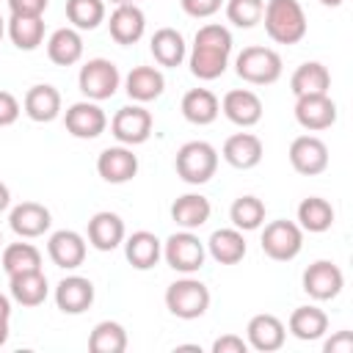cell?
<instances>
[{
	"instance_id": "cell-50",
	"label": "cell",
	"mask_w": 353,
	"mask_h": 353,
	"mask_svg": "<svg viewBox=\"0 0 353 353\" xmlns=\"http://www.w3.org/2000/svg\"><path fill=\"white\" fill-rule=\"evenodd\" d=\"M3 33H6V19L0 17V39H3Z\"/></svg>"
},
{
	"instance_id": "cell-49",
	"label": "cell",
	"mask_w": 353,
	"mask_h": 353,
	"mask_svg": "<svg viewBox=\"0 0 353 353\" xmlns=\"http://www.w3.org/2000/svg\"><path fill=\"white\" fill-rule=\"evenodd\" d=\"M317 3H323V6H342L345 0H317Z\"/></svg>"
},
{
	"instance_id": "cell-3",
	"label": "cell",
	"mask_w": 353,
	"mask_h": 353,
	"mask_svg": "<svg viewBox=\"0 0 353 353\" xmlns=\"http://www.w3.org/2000/svg\"><path fill=\"white\" fill-rule=\"evenodd\" d=\"M176 176L188 185H204L215 176L218 171V152L207 141H188L179 146L176 160H174Z\"/></svg>"
},
{
	"instance_id": "cell-52",
	"label": "cell",
	"mask_w": 353,
	"mask_h": 353,
	"mask_svg": "<svg viewBox=\"0 0 353 353\" xmlns=\"http://www.w3.org/2000/svg\"><path fill=\"white\" fill-rule=\"evenodd\" d=\"M0 245H3V234H0Z\"/></svg>"
},
{
	"instance_id": "cell-47",
	"label": "cell",
	"mask_w": 353,
	"mask_h": 353,
	"mask_svg": "<svg viewBox=\"0 0 353 353\" xmlns=\"http://www.w3.org/2000/svg\"><path fill=\"white\" fill-rule=\"evenodd\" d=\"M0 317H6V320L11 317V301H8V295H3V292H0Z\"/></svg>"
},
{
	"instance_id": "cell-20",
	"label": "cell",
	"mask_w": 353,
	"mask_h": 353,
	"mask_svg": "<svg viewBox=\"0 0 353 353\" xmlns=\"http://www.w3.org/2000/svg\"><path fill=\"white\" fill-rule=\"evenodd\" d=\"M108 28H110V39L116 44L130 47V44H135L143 36L146 17H143V11L135 3H124V6H116L113 8V14L108 19Z\"/></svg>"
},
{
	"instance_id": "cell-46",
	"label": "cell",
	"mask_w": 353,
	"mask_h": 353,
	"mask_svg": "<svg viewBox=\"0 0 353 353\" xmlns=\"http://www.w3.org/2000/svg\"><path fill=\"white\" fill-rule=\"evenodd\" d=\"M8 204H11V190H8L6 182H0V212H6Z\"/></svg>"
},
{
	"instance_id": "cell-28",
	"label": "cell",
	"mask_w": 353,
	"mask_h": 353,
	"mask_svg": "<svg viewBox=\"0 0 353 353\" xmlns=\"http://www.w3.org/2000/svg\"><path fill=\"white\" fill-rule=\"evenodd\" d=\"M210 212H212V204H210V199L207 196H201V193H185V196H179L174 204H171V218H174V223L176 226H182V229H199V226H204L207 221H210Z\"/></svg>"
},
{
	"instance_id": "cell-40",
	"label": "cell",
	"mask_w": 353,
	"mask_h": 353,
	"mask_svg": "<svg viewBox=\"0 0 353 353\" xmlns=\"http://www.w3.org/2000/svg\"><path fill=\"white\" fill-rule=\"evenodd\" d=\"M265 0H226V19L237 28H254L262 22Z\"/></svg>"
},
{
	"instance_id": "cell-26",
	"label": "cell",
	"mask_w": 353,
	"mask_h": 353,
	"mask_svg": "<svg viewBox=\"0 0 353 353\" xmlns=\"http://www.w3.org/2000/svg\"><path fill=\"white\" fill-rule=\"evenodd\" d=\"M163 88H165V77L154 66H132L130 74L124 77V91L135 102H152L163 94Z\"/></svg>"
},
{
	"instance_id": "cell-7",
	"label": "cell",
	"mask_w": 353,
	"mask_h": 353,
	"mask_svg": "<svg viewBox=\"0 0 353 353\" xmlns=\"http://www.w3.org/2000/svg\"><path fill=\"white\" fill-rule=\"evenodd\" d=\"M303 248V229L295 221H270L262 232V251L276 262H290Z\"/></svg>"
},
{
	"instance_id": "cell-13",
	"label": "cell",
	"mask_w": 353,
	"mask_h": 353,
	"mask_svg": "<svg viewBox=\"0 0 353 353\" xmlns=\"http://www.w3.org/2000/svg\"><path fill=\"white\" fill-rule=\"evenodd\" d=\"M290 163L303 176H317L328 168V146L317 135H298L290 143Z\"/></svg>"
},
{
	"instance_id": "cell-34",
	"label": "cell",
	"mask_w": 353,
	"mask_h": 353,
	"mask_svg": "<svg viewBox=\"0 0 353 353\" xmlns=\"http://www.w3.org/2000/svg\"><path fill=\"white\" fill-rule=\"evenodd\" d=\"M334 223V207L320 199V196H309L298 204V226L303 232H312V234H320V232H328Z\"/></svg>"
},
{
	"instance_id": "cell-15",
	"label": "cell",
	"mask_w": 353,
	"mask_h": 353,
	"mask_svg": "<svg viewBox=\"0 0 353 353\" xmlns=\"http://www.w3.org/2000/svg\"><path fill=\"white\" fill-rule=\"evenodd\" d=\"M47 254H50L52 265H58L63 270H74L85 259V237L74 229H58L47 240Z\"/></svg>"
},
{
	"instance_id": "cell-22",
	"label": "cell",
	"mask_w": 353,
	"mask_h": 353,
	"mask_svg": "<svg viewBox=\"0 0 353 353\" xmlns=\"http://www.w3.org/2000/svg\"><path fill=\"white\" fill-rule=\"evenodd\" d=\"M22 108H25L28 119H33L39 124H47V121L58 119V113H61V91L55 85H50V83L30 85L25 91Z\"/></svg>"
},
{
	"instance_id": "cell-48",
	"label": "cell",
	"mask_w": 353,
	"mask_h": 353,
	"mask_svg": "<svg viewBox=\"0 0 353 353\" xmlns=\"http://www.w3.org/2000/svg\"><path fill=\"white\" fill-rule=\"evenodd\" d=\"M8 342V320L6 317H0V347Z\"/></svg>"
},
{
	"instance_id": "cell-8",
	"label": "cell",
	"mask_w": 353,
	"mask_h": 353,
	"mask_svg": "<svg viewBox=\"0 0 353 353\" xmlns=\"http://www.w3.org/2000/svg\"><path fill=\"white\" fill-rule=\"evenodd\" d=\"M163 256H165L168 268H174L176 273L188 276V273H196L204 265L207 248H204V243L190 229H182V232H174L163 243Z\"/></svg>"
},
{
	"instance_id": "cell-36",
	"label": "cell",
	"mask_w": 353,
	"mask_h": 353,
	"mask_svg": "<svg viewBox=\"0 0 353 353\" xmlns=\"http://www.w3.org/2000/svg\"><path fill=\"white\" fill-rule=\"evenodd\" d=\"M8 36H11L14 47L30 52L44 41V19L41 17H11Z\"/></svg>"
},
{
	"instance_id": "cell-6",
	"label": "cell",
	"mask_w": 353,
	"mask_h": 353,
	"mask_svg": "<svg viewBox=\"0 0 353 353\" xmlns=\"http://www.w3.org/2000/svg\"><path fill=\"white\" fill-rule=\"evenodd\" d=\"M121 83V74H119V66L108 58H91L80 66V74H77V85L80 91L91 99V102H102V99H110L116 94Z\"/></svg>"
},
{
	"instance_id": "cell-32",
	"label": "cell",
	"mask_w": 353,
	"mask_h": 353,
	"mask_svg": "<svg viewBox=\"0 0 353 353\" xmlns=\"http://www.w3.org/2000/svg\"><path fill=\"white\" fill-rule=\"evenodd\" d=\"M287 325H290V334L295 339L312 342V339H320L328 331V314L317 306H298V309H292Z\"/></svg>"
},
{
	"instance_id": "cell-12",
	"label": "cell",
	"mask_w": 353,
	"mask_h": 353,
	"mask_svg": "<svg viewBox=\"0 0 353 353\" xmlns=\"http://www.w3.org/2000/svg\"><path fill=\"white\" fill-rule=\"evenodd\" d=\"M63 124H66L69 135L83 138V141H91V138H99L105 132L108 116H105V110L97 102L85 99V102H74V105L66 108Z\"/></svg>"
},
{
	"instance_id": "cell-17",
	"label": "cell",
	"mask_w": 353,
	"mask_h": 353,
	"mask_svg": "<svg viewBox=\"0 0 353 353\" xmlns=\"http://www.w3.org/2000/svg\"><path fill=\"white\" fill-rule=\"evenodd\" d=\"M223 116L237 127H254L262 119V99L251 88H232L221 99Z\"/></svg>"
},
{
	"instance_id": "cell-11",
	"label": "cell",
	"mask_w": 353,
	"mask_h": 353,
	"mask_svg": "<svg viewBox=\"0 0 353 353\" xmlns=\"http://www.w3.org/2000/svg\"><path fill=\"white\" fill-rule=\"evenodd\" d=\"M295 121L309 132L328 130L336 121V102L328 94L295 97Z\"/></svg>"
},
{
	"instance_id": "cell-4",
	"label": "cell",
	"mask_w": 353,
	"mask_h": 353,
	"mask_svg": "<svg viewBox=\"0 0 353 353\" xmlns=\"http://www.w3.org/2000/svg\"><path fill=\"white\" fill-rule=\"evenodd\" d=\"M165 306L179 320H196L210 309V290L204 281H199L188 273L185 279H176L174 284H168Z\"/></svg>"
},
{
	"instance_id": "cell-39",
	"label": "cell",
	"mask_w": 353,
	"mask_h": 353,
	"mask_svg": "<svg viewBox=\"0 0 353 353\" xmlns=\"http://www.w3.org/2000/svg\"><path fill=\"white\" fill-rule=\"evenodd\" d=\"M66 19L77 30H94L105 19V0H66Z\"/></svg>"
},
{
	"instance_id": "cell-42",
	"label": "cell",
	"mask_w": 353,
	"mask_h": 353,
	"mask_svg": "<svg viewBox=\"0 0 353 353\" xmlns=\"http://www.w3.org/2000/svg\"><path fill=\"white\" fill-rule=\"evenodd\" d=\"M19 113H22L19 99L11 91H0V127H11L19 119Z\"/></svg>"
},
{
	"instance_id": "cell-45",
	"label": "cell",
	"mask_w": 353,
	"mask_h": 353,
	"mask_svg": "<svg viewBox=\"0 0 353 353\" xmlns=\"http://www.w3.org/2000/svg\"><path fill=\"white\" fill-rule=\"evenodd\" d=\"M325 353H353V331H336L323 345Z\"/></svg>"
},
{
	"instance_id": "cell-24",
	"label": "cell",
	"mask_w": 353,
	"mask_h": 353,
	"mask_svg": "<svg viewBox=\"0 0 353 353\" xmlns=\"http://www.w3.org/2000/svg\"><path fill=\"white\" fill-rule=\"evenodd\" d=\"M124 256L127 262L135 268V270H149L160 262L163 256V243L157 240V234L141 229V232H132L127 240H124Z\"/></svg>"
},
{
	"instance_id": "cell-37",
	"label": "cell",
	"mask_w": 353,
	"mask_h": 353,
	"mask_svg": "<svg viewBox=\"0 0 353 353\" xmlns=\"http://www.w3.org/2000/svg\"><path fill=\"white\" fill-rule=\"evenodd\" d=\"M39 268H41V251L33 243H8L3 248V270L8 276L39 270Z\"/></svg>"
},
{
	"instance_id": "cell-2",
	"label": "cell",
	"mask_w": 353,
	"mask_h": 353,
	"mask_svg": "<svg viewBox=\"0 0 353 353\" xmlns=\"http://www.w3.org/2000/svg\"><path fill=\"white\" fill-rule=\"evenodd\" d=\"M262 19L276 44H298L306 36V14L298 0H268Z\"/></svg>"
},
{
	"instance_id": "cell-5",
	"label": "cell",
	"mask_w": 353,
	"mask_h": 353,
	"mask_svg": "<svg viewBox=\"0 0 353 353\" xmlns=\"http://www.w3.org/2000/svg\"><path fill=\"white\" fill-rule=\"evenodd\" d=\"M237 77L251 85H270L281 77V55L270 47H245L234 61Z\"/></svg>"
},
{
	"instance_id": "cell-23",
	"label": "cell",
	"mask_w": 353,
	"mask_h": 353,
	"mask_svg": "<svg viewBox=\"0 0 353 353\" xmlns=\"http://www.w3.org/2000/svg\"><path fill=\"white\" fill-rule=\"evenodd\" d=\"M88 243L97 248V251H113L124 243V221L110 212V210H102V212H94L88 218Z\"/></svg>"
},
{
	"instance_id": "cell-1",
	"label": "cell",
	"mask_w": 353,
	"mask_h": 353,
	"mask_svg": "<svg viewBox=\"0 0 353 353\" xmlns=\"http://www.w3.org/2000/svg\"><path fill=\"white\" fill-rule=\"evenodd\" d=\"M229 55H232V33L229 28L218 25V22H207L196 30L193 39V50H190V72L199 80H215L226 72L229 66Z\"/></svg>"
},
{
	"instance_id": "cell-31",
	"label": "cell",
	"mask_w": 353,
	"mask_h": 353,
	"mask_svg": "<svg viewBox=\"0 0 353 353\" xmlns=\"http://www.w3.org/2000/svg\"><path fill=\"white\" fill-rule=\"evenodd\" d=\"M290 88H292L295 97L328 94V88H331V72H328L320 61H306V63H301V66L292 72Z\"/></svg>"
},
{
	"instance_id": "cell-18",
	"label": "cell",
	"mask_w": 353,
	"mask_h": 353,
	"mask_svg": "<svg viewBox=\"0 0 353 353\" xmlns=\"http://www.w3.org/2000/svg\"><path fill=\"white\" fill-rule=\"evenodd\" d=\"M94 303V284L85 276H66L55 287V306L63 314H83Z\"/></svg>"
},
{
	"instance_id": "cell-43",
	"label": "cell",
	"mask_w": 353,
	"mask_h": 353,
	"mask_svg": "<svg viewBox=\"0 0 353 353\" xmlns=\"http://www.w3.org/2000/svg\"><path fill=\"white\" fill-rule=\"evenodd\" d=\"M11 17H44L47 0H8Z\"/></svg>"
},
{
	"instance_id": "cell-33",
	"label": "cell",
	"mask_w": 353,
	"mask_h": 353,
	"mask_svg": "<svg viewBox=\"0 0 353 353\" xmlns=\"http://www.w3.org/2000/svg\"><path fill=\"white\" fill-rule=\"evenodd\" d=\"M149 50L154 55V61L160 66H179L188 55V47H185V39L179 30L174 28H160L154 30L152 41H149Z\"/></svg>"
},
{
	"instance_id": "cell-19",
	"label": "cell",
	"mask_w": 353,
	"mask_h": 353,
	"mask_svg": "<svg viewBox=\"0 0 353 353\" xmlns=\"http://www.w3.org/2000/svg\"><path fill=\"white\" fill-rule=\"evenodd\" d=\"M8 223L14 229V234H19L22 240H33V237H41L50 223H52V215L44 204L39 201H22L11 210L8 215Z\"/></svg>"
},
{
	"instance_id": "cell-35",
	"label": "cell",
	"mask_w": 353,
	"mask_h": 353,
	"mask_svg": "<svg viewBox=\"0 0 353 353\" xmlns=\"http://www.w3.org/2000/svg\"><path fill=\"white\" fill-rule=\"evenodd\" d=\"M91 353H124L127 350V331L116 320H102L88 334Z\"/></svg>"
},
{
	"instance_id": "cell-27",
	"label": "cell",
	"mask_w": 353,
	"mask_h": 353,
	"mask_svg": "<svg viewBox=\"0 0 353 353\" xmlns=\"http://www.w3.org/2000/svg\"><path fill=\"white\" fill-rule=\"evenodd\" d=\"M47 58L55 66H74L83 58V36L77 28H58L47 39Z\"/></svg>"
},
{
	"instance_id": "cell-25",
	"label": "cell",
	"mask_w": 353,
	"mask_h": 353,
	"mask_svg": "<svg viewBox=\"0 0 353 353\" xmlns=\"http://www.w3.org/2000/svg\"><path fill=\"white\" fill-rule=\"evenodd\" d=\"M8 290H11V298L19 306H41L47 301L50 284H47V276L39 268V270H25V273L8 276Z\"/></svg>"
},
{
	"instance_id": "cell-14",
	"label": "cell",
	"mask_w": 353,
	"mask_h": 353,
	"mask_svg": "<svg viewBox=\"0 0 353 353\" xmlns=\"http://www.w3.org/2000/svg\"><path fill=\"white\" fill-rule=\"evenodd\" d=\"M97 174L110 185H124L138 174V157L130 146H108L97 157Z\"/></svg>"
},
{
	"instance_id": "cell-10",
	"label": "cell",
	"mask_w": 353,
	"mask_h": 353,
	"mask_svg": "<svg viewBox=\"0 0 353 353\" xmlns=\"http://www.w3.org/2000/svg\"><path fill=\"white\" fill-rule=\"evenodd\" d=\"M345 287V273L328 259H317L303 270V292L314 301H334Z\"/></svg>"
},
{
	"instance_id": "cell-38",
	"label": "cell",
	"mask_w": 353,
	"mask_h": 353,
	"mask_svg": "<svg viewBox=\"0 0 353 353\" xmlns=\"http://www.w3.org/2000/svg\"><path fill=\"white\" fill-rule=\"evenodd\" d=\"M229 218L234 223V229L240 232H254L265 223V204L256 196H240L234 199V204L229 207Z\"/></svg>"
},
{
	"instance_id": "cell-16",
	"label": "cell",
	"mask_w": 353,
	"mask_h": 353,
	"mask_svg": "<svg viewBox=\"0 0 353 353\" xmlns=\"http://www.w3.org/2000/svg\"><path fill=\"white\" fill-rule=\"evenodd\" d=\"M287 339V328L276 314H254L245 325V342L248 347L259 350V353H273L284 345Z\"/></svg>"
},
{
	"instance_id": "cell-41",
	"label": "cell",
	"mask_w": 353,
	"mask_h": 353,
	"mask_svg": "<svg viewBox=\"0 0 353 353\" xmlns=\"http://www.w3.org/2000/svg\"><path fill=\"white\" fill-rule=\"evenodd\" d=\"M179 6H182V11H185L188 17L207 19V17H212V14L221 11L223 0H179Z\"/></svg>"
},
{
	"instance_id": "cell-51",
	"label": "cell",
	"mask_w": 353,
	"mask_h": 353,
	"mask_svg": "<svg viewBox=\"0 0 353 353\" xmlns=\"http://www.w3.org/2000/svg\"><path fill=\"white\" fill-rule=\"evenodd\" d=\"M113 6H124V3H135V0H110Z\"/></svg>"
},
{
	"instance_id": "cell-9",
	"label": "cell",
	"mask_w": 353,
	"mask_h": 353,
	"mask_svg": "<svg viewBox=\"0 0 353 353\" xmlns=\"http://www.w3.org/2000/svg\"><path fill=\"white\" fill-rule=\"evenodd\" d=\"M110 132L121 146H138L152 135V113L143 105H124L113 113Z\"/></svg>"
},
{
	"instance_id": "cell-29",
	"label": "cell",
	"mask_w": 353,
	"mask_h": 353,
	"mask_svg": "<svg viewBox=\"0 0 353 353\" xmlns=\"http://www.w3.org/2000/svg\"><path fill=\"white\" fill-rule=\"evenodd\" d=\"M182 116L190 121V124H212L221 113V102L218 97L210 91V88H190L185 97H182Z\"/></svg>"
},
{
	"instance_id": "cell-44",
	"label": "cell",
	"mask_w": 353,
	"mask_h": 353,
	"mask_svg": "<svg viewBox=\"0 0 353 353\" xmlns=\"http://www.w3.org/2000/svg\"><path fill=\"white\" fill-rule=\"evenodd\" d=\"M248 350V342L237 334H223L212 342V353H245Z\"/></svg>"
},
{
	"instance_id": "cell-30",
	"label": "cell",
	"mask_w": 353,
	"mask_h": 353,
	"mask_svg": "<svg viewBox=\"0 0 353 353\" xmlns=\"http://www.w3.org/2000/svg\"><path fill=\"white\" fill-rule=\"evenodd\" d=\"M207 251L221 265H237L245 256V237L240 229H215L207 240Z\"/></svg>"
},
{
	"instance_id": "cell-21",
	"label": "cell",
	"mask_w": 353,
	"mask_h": 353,
	"mask_svg": "<svg viewBox=\"0 0 353 353\" xmlns=\"http://www.w3.org/2000/svg\"><path fill=\"white\" fill-rule=\"evenodd\" d=\"M221 154H223V160H226L232 168L245 171V168L259 165V160H262V154H265V146H262V141H259L254 132H234V135H229V138L223 141Z\"/></svg>"
}]
</instances>
